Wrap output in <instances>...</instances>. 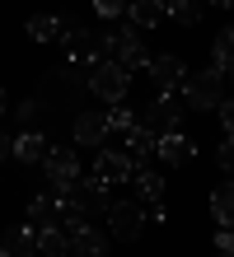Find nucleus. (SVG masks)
Returning <instances> with one entry per match:
<instances>
[{"instance_id": "obj_23", "label": "nucleus", "mask_w": 234, "mask_h": 257, "mask_svg": "<svg viewBox=\"0 0 234 257\" xmlns=\"http://www.w3.org/2000/svg\"><path fill=\"white\" fill-rule=\"evenodd\" d=\"M169 19L183 24V28H192L201 19V0H169Z\"/></svg>"}, {"instance_id": "obj_10", "label": "nucleus", "mask_w": 234, "mask_h": 257, "mask_svg": "<svg viewBox=\"0 0 234 257\" xmlns=\"http://www.w3.org/2000/svg\"><path fill=\"white\" fill-rule=\"evenodd\" d=\"M28 224L33 229H47V224H66V201H61V192H42L28 201Z\"/></svg>"}, {"instance_id": "obj_26", "label": "nucleus", "mask_w": 234, "mask_h": 257, "mask_svg": "<svg viewBox=\"0 0 234 257\" xmlns=\"http://www.w3.org/2000/svg\"><path fill=\"white\" fill-rule=\"evenodd\" d=\"M38 112H42V103H38V98H24V103H19V108H14V117H19V122H24L28 131H33V126H38Z\"/></svg>"}, {"instance_id": "obj_19", "label": "nucleus", "mask_w": 234, "mask_h": 257, "mask_svg": "<svg viewBox=\"0 0 234 257\" xmlns=\"http://www.w3.org/2000/svg\"><path fill=\"white\" fill-rule=\"evenodd\" d=\"M211 215H215L220 229H229V224H234V178H225V183L211 192Z\"/></svg>"}, {"instance_id": "obj_3", "label": "nucleus", "mask_w": 234, "mask_h": 257, "mask_svg": "<svg viewBox=\"0 0 234 257\" xmlns=\"http://www.w3.org/2000/svg\"><path fill=\"white\" fill-rule=\"evenodd\" d=\"M108 187H113V183H103L99 173H94V178H85V173H80L66 192H61V201H66V215H89V210H108V206H113Z\"/></svg>"}, {"instance_id": "obj_14", "label": "nucleus", "mask_w": 234, "mask_h": 257, "mask_svg": "<svg viewBox=\"0 0 234 257\" xmlns=\"http://www.w3.org/2000/svg\"><path fill=\"white\" fill-rule=\"evenodd\" d=\"M127 14H131V24L140 28V33H145V28H160L169 19V0H131Z\"/></svg>"}, {"instance_id": "obj_29", "label": "nucleus", "mask_w": 234, "mask_h": 257, "mask_svg": "<svg viewBox=\"0 0 234 257\" xmlns=\"http://www.w3.org/2000/svg\"><path fill=\"white\" fill-rule=\"evenodd\" d=\"M215 252H220V257H234V224L215 234Z\"/></svg>"}, {"instance_id": "obj_5", "label": "nucleus", "mask_w": 234, "mask_h": 257, "mask_svg": "<svg viewBox=\"0 0 234 257\" xmlns=\"http://www.w3.org/2000/svg\"><path fill=\"white\" fill-rule=\"evenodd\" d=\"M183 108H187V98L178 94V89H160V98H154L150 108L140 112V126H150L154 136H169V131H178Z\"/></svg>"}, {"instance_id": "obj_28", "label": "nucleus", "mask_w": 234, "mask_h": 257, "mask_svg": "<svg viewBox=\"0 0 234 257\" xmlns=\"http://www.w3.org/2000/svg\"><path fill=\"white\" fill-rule=\"evenodd\" d=\"M220 173L234 178V136H225V141H220Z\"/></svg>"}, {"instance_id": "obj_27", "label": "nucleus", "mask_w": 234, "mask_h": 257, "mask_svg": "<svg viewBox=\"0 0 234 257\" xmlns=\"http://www.w3.org/2000/svg\"><path fill=\"white\" fill-rule=\"evenodd\" d=\"M131 0H94V14H103V19H117V14H127Z\"/></svg>"}, {"instance_id": "obj_30", "label": "nucleus", "mask_w": 234, "mask_h": 257, "mask_svg": "<svg viewBox=\"0 0 234 257\" xmlns=\"http://www.w3.org/2000/svg\"><path fill=\"white\" fill-rule=\"evenodd\" d=\"M215 112H220V122H225V136H234V98H225Z\"/></svg>"}, {"instance_id": "obj_25", "label": "nucleus", "mask_w": 234, "mask_h": 257, "mask_svg": "<svg viewBox=\"0 0 234 257\" xmlns=\"http://www.w3.org/2000/svg\"><path fill=\"white\" fill-rule=\"evenodd\" d=\"M136 122V108H127V103H113V112H108V131H127Z\"/></svg>"}, {"instance_id": "obj_21", "label": "nucleus", "mask_w": 234, "mask_h": 257, "mask_svg": "<svg viewBox=\"0 0 234 257\" xmlns=\"http://www.w3.org/2000/svg\"><path fill=\"white\" fill-rule=\"evenodd\" d=\"M211 61H215V70H234V28H220L215 33V42H211Z\"/></svg>"}, {"instance_id": "obj_24", "label": "nucleus", "mask_w": 234, "mask_h": 257, "mask_svg": "<svg viewBox=\"0 0 234 257\" xmlns=\"http://www.w3.org/2000/svg\"><path fill=\"white\" fill-rule=\"evenodd\" d=\"M136 192H140V201H160L164 196V178L150 173V169H136Z\"/></svg>"}, {"instance_id": "obj_16", "label": "nucleus", "mask_w": 234, "mask_h": 257, "mask_svg": "<svg viewBox=\"0 0 234 257\" xmlns=\"http://www.w3.org/2000/svg\"><path fill=\"white\" fill-rule=\"evenodd\" d=\"M0 248H5L10 257H38V229H33V224H14Z\"/></svg>"}, {"instance_id": "obj_22", "label": "nucleus", "mask_w": 234, "mask_h": 257, "mask_svg": "<svg viewBox=\"0 0 234 257\" xmlns=\"http://www.w3.org/2000/svg\"><path fill=\"white\" fill-rule=\"evenodd\" d=\"M24 28H28V38H33V42H52V38H61V28H66V24H61L56 14H33Z\"/></svg>"}, {"instance_id": "obj_6", "label": "nucleus", "mask_w": 234, "mask_h": 257, "mask_svg": "<svg viewBox=\"0 0 234 257\" xmlns=\"http://www.w3.org/2000/svg\"><path fill=\"white\" fill-rule=\"evenodd\" d=\"M103 215H108V234H113L117 243H136L140 229H145V206L140 201H113Z\"/></svg>"}, {"instance_id": "obj_31", "label": "nucleus", "mask_w": 234, "mask_h": 257, "mask_svg": "<svg viewBox=\"0 0 234 257\" xmlns=\"http://www.w3.org/2000/svg\"><path fill=\"white\" fill-rule=\"evenodd\" d=\"M10 150H14V141H5V136H0V159H5Z\"/></svg>"}, {"instance_id": "obj_4", "label": "nucleus", "mask_w": 234, "mask_h": 257, "mask_svg": "<svg viewBox=\"0 0 234 257\" xmlns=\"http://www.w3.org/2000/svg\"><path fill=\"white\" fill-rule=\"evenodd\" d=\"M131 89V70L117 61V56H108V61H94L89 70V94H99L103 103H122Z\"/></svg>"}, {"instance_id": "obj_32", "label": "nucleus", "mask_w": 234, "mask_h": 257, "mask_svg": "<svg viewBox=\"0 0 234 257\" xmlns=\"http://www.w3.org/2000/svg\"><path fill=\"white\" fill-rule=\"evenodd\" d=\"M10 112V98H5V89H0V117H5Z\"/></svg>"}, {"instance_id": "obj_8", "label": "nucleus", "mask_w": 234, "mask_h": 257, "mask_svg": "<svg viewBox=\"0 0 234 257\" xmlns=\"http://www.w3.org/2000/svg\"><path fill=\"white\" fill-rule=\"evenodd\" d=\"M66 229H70V252L75 257H103L108 252V234L85 224V215H66Z\"/></svg>"}, {"instance_id": "obj_13", "label": "nucleus", "mask_w": 234, "mask_h": 257, "mask_svg": "<svg viewBox=\"0 0 234 257\" xmlns=\"http://www.w3.org/2000/svg\"><path fill=\"white\" fill-rule=\"evenodd\" d=\"M154 155H160L164 164H187L197 155V145H192V136H183V131H169V136H160V141H154Z\"/></svg>"}, {"instance_id": "obj_12", "label": "nucleus", "mask_w": 234, "mask_h": 257, "mask_svg": "<svg viewBox=\"0 0 234 257\" xmlns=\"http://www.w3.org/2000/svg\"><path fill=\"white\" fill-rule=\"evenodd\" d=\"M94 173H99L103 178V183H127V178H136V159L127 155V150H103V155H99V169H94Z\"/></svg>"}, {"instance_id": "obj_35", "label": "nucleus", "mask_w": 234, "mask_h": 257, "mask_svg": "<svg viewBox=\"0 0 234 257\" xmlns=\"http://www.w3.org/2000/svg\"><path fill=\"white\" fill-rule=\"evenodd\" d=\"M229 80H234V70H229Z\"/></svg>"}, {"instance_id": "obj_18", "label": "nucleus", "mask_w": 234, "mask_h": 257, "mask_svg": "<svg viewBox=\"0 0 234 257\" xmlns=\"http://www.w3.org/2000/svg\"><path fill=\"white\" fill-rule=\"evenodd\" d=\"M38 252L42 257H70V229H66V224H47V229H38Z\"/></svg>"}, {"instance_id": "obj_33", "label": "nucleus", "mask_w": 234, "mask_h": 257, "mask_svg": "<svg viewBox=\"0 0 234 257\" xmlns=\"http://www.w3.org/2000/svg\"><path fill=\"white\" fill-rule=\"evenodd\" d=\"M211 5H225V10H229V5H234V0H211Z\"/></svg>"}, {"instance_id": "obj_7", "label": "nucleus", "mask_w": 234, "mask_h": 257, "mask_svg": "<svg viewBox=\"0 0 234 257\" xmlns=\"http://www.w3.org/2000/svg\"><path fill=\"white\" fill-rule=\"evenodd\" d=\"M61 47H66V61L70 66H89V61H99V33H89V28H80V24H75V28H61Z\"/></svg>"}, {"instance_id": "obj_11", "label": "nucleus", "mask_w": 234, "mask_h": 257, "mask_svg": "<svg viewBox=\"0 0 234 257\" xmlns=\"http://www.w3.org/2000/svg\"><path fill=\"white\" fill-rule=\"evenodd\" d=\"M108 112H75V145H85V150H99L103 141H108Z\"/></svg>"}, {"instance_id": "obj_36", "label": "nucleus", "mask_w": 234, "mask_h": 257, "mask_svg": "<svg viewBox=\"0 0 234 257\" xmlns=\"http://www.w3.org/2000/svg\"><path fill=\"white\" fill-rule=\"evenodd\" d=\"M5 257H10V252H5Z\"/></svg>"}, {"instance_id": "obj_17", "label": "nucleus", "mask_w": 234, "mask_h": 257, "mask_svg": "<svg viewBox=\"0 0 234 257\" xmlns=\"http://www.w3.org/2000/svg\"><path fill=\"white\" fill-rule=\"evenodd\" d=\"M47 150H52V145H47V136H42V131H24L19 141H14L10 155L19 159V164H42V159H47Z\"/></svg>"}, {"instance_id": "obj_2", "label": "nucleus", "mask_w": 234, "mask_h": 257, "mask_svg": "<svg viewBox=\"0 0 234 257\" xmlns=\"http://www.w3.org/2000/svg\"><path fill=\"white\" fill-rule=\"evenodd\" d=\"M99 47H103V52H113L127 70H145V66H150V52H145V42H140V28H136V24L108 28V33L99 38Z\"/></svg>"}, {"instance_id": "obj_15", "label": "nucleus", "mask_w": 234, "mask_h": 257, "mask_svg": "<svg viewBox=\"0 0 234 257\" xmlns=\"http://www.w3.org/2000/svg\"><path fill=\"white\" fill-rule=\"evenodd\" d=\"M150 70V80H154V89H178L183 84V61H178V56H154V61L145 66Z\"/></svg>"}, {"instance_id": "obj_1", "label": "nucleus", "mask_w": 234, "mask_h": 257, "mask_svg": "<svg viewBox=\"0 0 234 257\" xmlns=\"http://www.w3.org/2000/svg\"><path fill=\"white\" fill-rule=\"evenodd\" d=\"M225 80H229V75L215 70V66L183 75V98H187V108H192V112H215V108L225 103Z\"/></svg>"}, {"instance_id": "obj_20", "label": "nucleus", "mask_w": 234, "mask_h": 257, "mask_svg": "<svg viewBox=\"0 0 234 257\" xmlns=\"http://www.w3.org/2000/svg\"><path fill=\"white\" fill-rule=\"evenodd\" d=\"M122 136H127V155H131V159H150V155H154V141H160V136H154L150 126H140V122H131Z\"/></svg>"}, {"instance_id": "obj_34", "label": "nucleus", "mask_w": 234, "mask_h": 257, "mask_svg": "<svg viewBox=\"0 0 234 257\" xmlns=\"http://www.w3.org/2000/svg\"><path fill=\"white\" fill-rule=\"evenodd\" d=\"M0 257H5V248H0Z\"/></svg>"}, {"instance_id": "obj_9", "label": "nucleus", "mask_w": 234, "mask_h": 257, "mask_svg": "<svg viewBox=\"0 0 234 257\" xmlns=\"http://www.w3.org/2000/svg\"><path fill=\"white\" fill-rule=\"evenodd\" d=\"M42 169H47V183H52V192H66L75 178H80V155H75V150H47Z\"/></svg>"}]
</instances>
